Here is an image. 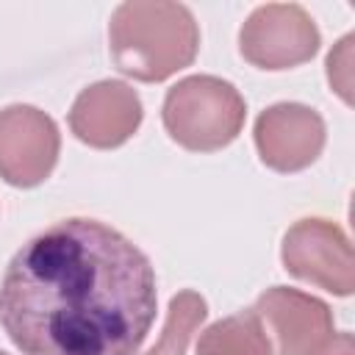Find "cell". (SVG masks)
Listing matches in <instances>:
<instances>
[{
	"mask_svg": "<svg viewBox=\"0 0 355 355\" xmlns=\"http://www.w3.org/2000/svg\"><path fill=\"white\" fill-rule=\"evenodd\" d=\"M205 316H208V302L197 291H191V288L178 291L169 300L161 338L144 355H186V347H189L194 330L205 322Z\"/></svg>",
	"mask_w": 355,
	"mask_h": 355,
	"instance_id": "obj_11",
	"label": "cell"
},
{
	"mask_svg": "<svg viewBox=\"0 0 355 355\" xmlns=\"http://www.w3.org/2000/svg\"><path fill=\"white\" fill-rule=\"evenodd\" d=\"M352 42L355 36L347 33L327 55V80L347 105H352Z\"/></svg>",
	"mask_w": 355,
	"mask_h": 355,
	"instance_id": "obj_12",
	"label": "cell"
},
{
	"mask_svg": "<svg viewBox=\"0 0 355 355\" xmlns=\"http://www.w3.org/2000/svg\"><path fill=\"white\" fill-rule=\"evenodd\" d=\"M164 128L172 141L191 153H216L244 128L247 103L230 80L189 75L164 97Z\"/></svg>",
	"mask_w": 355,
	"mask_h": 355,
	"instance_id": "obj_3",
	"label": "cell"
},
{
	"mask_svg": "<svg viewBox=\"0 0 355 355\" xmlns=\"http://www.w3.org/2000/svg\"><path fill=\"white\" fill-rule=\"evenodd\" d=\"M316 355H355V338H352V333H338V336H333V338L322 347V352H316Z\"/></svg>",
	"mask_w": 355,
	"mask_h": 355,
	"instance_id": "obj_13",
	"label": "cell"
},
{
	"mask_svg": "<svg viewBox=\"0 0 355 355\" xmlns=\"http://www.w3.org/2000/svg\"><path fill=\"white\" fill-rule=\"evenodd\" d=\"M252 311L272 330L280 355H316L333 338V311L300 288L272 286Z\"/></svg>",
	"mask_w": 355,
	"mask_h": 355,
	"instance_id": "obj_8",
	"label": "cell"
},
{
	"mask_svg": "<svg viewBox=\"0 0 355 355\" xmlns=\"http://www.w3.org/2000/svg\"><path fill=\"white\" fill-rule=\"evenodd\" d=\"M155 308L150 258L86 216L22 244L0 283V324L22 355H136Z\"/></svg>",
	"mask_w": 355,
	"mask_h": 355,
	"instance_id": "obj_1",
	"label": "cell"
},
{
	"mask_svg": "<svg viewBox=\"0 0 355 355\" xmlns=\"http://www.w3.org/2000/svg\"><path fill=\"white\" fill-rule=\"evenodd\" d=\"M61 153V133L53 116L36 105L0 111V178L17 189H33L50 178Z\"/></svg>",
	"mask_w": 355,
	"mask_h": 355,
	"instance_id": "obj_6",
	"label": "cell"
},
{
	"mask_svg": "<svg viewBox=\"0 0 355 355\" xmlns=\"http://www.w3.org/2000/svg\"><path fill=\"white\" fill-rule=\"evenodd\" d=\"M108 44L122 75L158 83L197 58L200 28L183 3L128 0L111 14Z\"/></svg>",
	"mask_w": 355,
	"mask_h": 355,
	"instance_id": "obj_2",
	"label": "cell"
},
{
	"mask_svg": "<svg viewBox=\"0 0 355 355\" xmlns=\"http://www.w3.org/2000/svg\"><path fill=\"white\" fill-rule=\"evenodd\" d=\"M255 147L275 172L308 169L324 150V119L302 103H275L255 119Z\"/></svg>",
	"mask_w": 355,
	"mask_h": 355,
	"instance_id": "obj_7",
	"label": "cell"
},
{
	"mask_svg": "<svg viewBox=\"0 0 355 355\" xmlns=\"http://www.w3.org/2000/svg\"><path fill=\"white\" fill-rule=\"evenodd\" d=\"M197 355H272L269 336L255 311L214 322L197 341Z\"/></svg>",
	"mask_w": 355,
	"mask_h": 355,
	"instance_id": "obj_10",
	"label": "cell"
},
{
	"mask_svg": "<svg viewBox=\"0 0 355 355\" xmlns=\"http://www.w3.org/2000/svg\"><path fill=\"white\" fill-rule=\"evenodd\" d=\"M280 261L288 275L319 286L336 297H349L355 291V266H352V247L341 225L305 216L294 222L280 247Z\"/></svg>",
	"mask_w": 355,
	"mask_h": 355,
	"instance_id": "obj_5",
	"label": "cell"
},
{
	"mask_svg": "<svg viewBox=\"0 0 355 355\" xmlns=\"http://www.w3.org/2000/svg\"><path fill=\"white\" fill-rule=\"evenodd\" d=\"M0 355H8V352H3V349H0Z\"/></svg>",
	"mask_w": 355,
	"mask_h": 355,
	"instance_id": "obj_14",
	"label": "cell"
},
{
	"mask_svg": "<svg viewBox=\"0 0 355 355\" xmlns=\"http://www.w3.org/2000/svg\"><path fill=\"white\" fill-rule=\"evenodd\" d=\"M322 44L311 14L297 3L258 6L239 31V53L258 69H291L316 55Z\"/></svg>",
	"mask_w": 355,
	"mask_h": 355,
	"instance_id": "obj_4",
	"label": "cell"
},
{
	"mask_svg": "<svg viewBox=\"0 0 355 355\" xmlns=\"http://www.w3.org/2000/svg\"><path fill=\"white\" fill-rule=\"evenodd\" d=\"M141 116L144 108L136 89L122 80H97L75 97L69 108V128L83 144L94 150H114L139 130Z\"/></svg>",
	"mask_w": 355,
	"mask_h": 355,
	"instance_id": "obj_9",
	"label": "cell"
}]
</instances>
